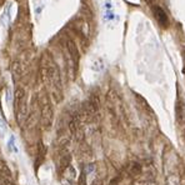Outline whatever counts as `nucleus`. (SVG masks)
Masks as SVG:
<instances>
[{
  "instance_id": "nucleus-6",
  "label": "nucleus",
  "mask_w": 185,
  "mask_h": 185,
  "mask_svg": "<svg viewBox=\"0 0 185 185\" xmlns=\"http://www.w3.org/2000/svg\"><path fill=\"white\" fill-rule=\"evenodd\" d=\"M5 133H6V125H5L4 120L0 118V134H1V135H4Z\"/></svg>"
},
{
  "instance_id": "nucleus-5",
  "label": "nucleus",
  "mask_w": 185,
  "mask_h": 185,
  "mask_svg": "<svg viewBox=\"0 0 185 185\" xmlns=\"http://www.w3.org/2000/svg\"><path fill=\"white\" fill-rule=\"evenodd\" d=\"M8 145H9V149H10V150H13V151L18 153V149H16V146H15V139H14V136H13V135L10 136V139H9V143H8Z\"/></svg>"
},
{
  "instance_id": "nucleus-1",
  "label": "nucleus",
  "mask_w": 185,
  "mask_h": 185,
  "mask_svg": "<svg viewBox=\"0 0 185 185\" xmlns=\"http://www.w3.org/2000/svg\"><path fill=\"white\" fill-rule=\"evenodd\" d=\"M66 48H68L69 55H70L71 59H73V63H74V65H75V69H78L79 59H80V54H79L78 46L75 45V43H74L71 39H68V40H66Z\"/></svg>"
},
{
  "instance_id": "nucleus-4",
  "label": "nucleus",
  "mask_w": 185,
  "mask_h": 185,
  "mask_svg": "<svg viewBox=\"0 0 185 185\" xmlns=\"http://www.w3.org/2000/svg\"><path fill=\"white\" fill-rule=\"evenodd\" d=\"M184 115H185V108L184 105L182 104V101L178 103L177 105V118H178V121L182 123L184 120Z\"/></svg>"
},
{
  "instance_id": "nucleus-7",
  "label": "nucleus",
  "mask_w": 185,
  "mask_h": 185,
  "mask_svg": "<svg viewBox=\"0 0 185 185\" xmlns=\"http://www.w3.org/2000/svg\"><path fill=\"white\" fill-rule=\"evenodd\" d=\"M184 140H185V128H184Z\"/></svg>"
},
{
  "instance_id": "nucleus-8",
  "label": "nucleus",
  "mask_w": 185,
  "mask_h": 185,
  "mask_svg": "<svg viewBox=\"0 0 185 185\" xmlns=\"http://www.w3.org/2000/svg\"><path fill=\"white\" fill-rule=\"evenodd\" d=\"M146 1H148V3H151V0H146Z\"/></svg>"
},
{
  "instance_id": "nucleus-3",
  "label": "nucleus",
  "mask_w": 185,
  "mask_h": 185,
  "mask_svg": "<svg viewBox=\"0 0 185 185\" xmlns=\"http://www.w3.org/2000/svg\"><path fill=\"white\" fill-rule=\"evenodd\" d=\"M154 15L156 18V20L159 21V24L161 26H168L169 25V19H168V15L165 14V11L160 8V6H154Z\"/></svg>"
},
{
  "instance_id": "nucleus-2",
  "label": "nucleus",
  "mask_w": 185,
  "mask_h": 185,
  "mask_svg": "<svg viewBox=\"0 0 185 185\" xmlns=\"http://www.w3.org/2000/svg\"><path fill=\"white\" fill-rule=\"evenodd\" d=\"M15 109H16V113L25 111V92L21 88H19L15 94Z\"/></svg>"
}]
</instances>
